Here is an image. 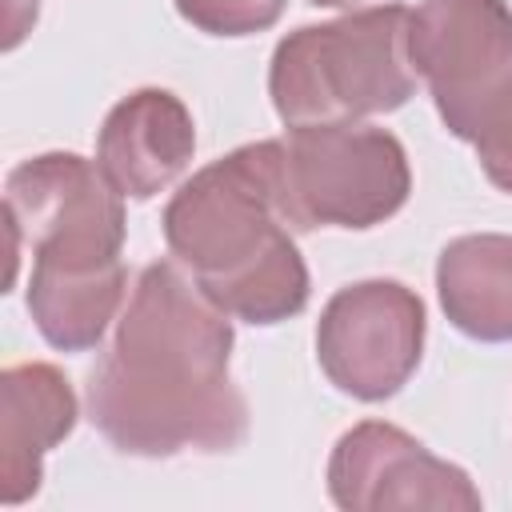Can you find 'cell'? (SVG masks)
<instances>
[{"mask_svg": "<svg viewBox=\"0 0 512 512\" xmlns=\"http://www.w3.org/2000/svg\"><path fill=\"white\" fill-rule=\"evenodd\" d=\"M408 56L452 136H468L480 108L512 84L508 0H420L408 16Z\"/></svg>", "mask_w": 512, "mask_h": 512, "instance_id": "7", "label": "cell"}, {"mask_svg": "<svg viewBox=\"0 0 512 512\" xmlns=\"http://www.w3.org/2000/svg\"><path fill=\"white\" fill-rule=\"evenodd\" d=\"M412 192L408 152L388 128L304 124L284 136V208L296 232L372 228Z\"/></svg>", "mask_w": 512, "mask_h": 512, "instance_id": "5", "label": "cell"}, {"mask_svg": "<svg viewBox=\"0 0 512 512\" xmlns=\"http://www.w3.org/2000/svg\"><path fill=\"white\" fill-rule=\"evenodd\" d=\"M408 8L376 4L288 32L268 64V96L288 128L356 124L396 112L416 92Z\"/></svg>", "mask_w": 512, "mask_h": 512, "instance_id": "3", "label": "cell"}, {"mask_svg": "<svg viewBox=\"0 0 512 512\" xmlns=\"http://www.w3.org/2000/svg\"><path fill=\"white\" fill-rule=\"evenodd\" d=\"M288 0H176V12L208 36H252L284 16Z\"/></svg>", "mask_w": 512, "mask_h": 512, "instance_id": "14", "label": "cell"}, {"mask_svg": "<svg viewBox=\"0 0 512 512\" xmlns=\"http://www.w3.org/2000/svg\"><path fill=\"white\" fill-rule=\"evenodd\" d=\"M76 392L60 368L44 360L0 372V496L8 508L36 496L44 452L76 428Z\"/></svg>", "mask_w": 512, "mask_h": 512, "instance_id": "10", "label": "cell"}, {"mask_svg": "<svg viewBox=\"0 0 512 512\" xmlns=\"http://www.w3.org/2000/svg\"><path fill=\"white\" fill-rule=\"evenodd\" d=\"M472 148H476V160L484 168V176L512 196V84H504L484 108L480 116L472 120L468 136H464Z\"/></svg>", "mask_w": 512, "mask_h": 512, "instance_id": "13", "label": "cell"}, {"mask_svg": "<svg viewBox=\"0 0 512 512\" xmlns=\"http://www.w3.org/2000/svg\"><path fill=\"white\" fill-rule=\"evenodd\" d=\"M196 152V124L168 88H136L104 116L96 136V164L120 196L152 200L164 192Z\"/></svg>", "mask_w": 512, "mask_h": 512, "instance_id": "9", "label": "cell"}, {"mask_svg": "<svg viewBox=\"0 0 512 512\" xmlns=\"http://www.w3.org/2000/svg\"><path fill=\"white\" fill-rule=\"evenodd\" d=\"M440 308L472 340H512V236L472 232L444 244L436 260Z\"/></svg>", "mask_w": 512, "mask_h": 512, "instance_id": "11", "label": "cell"}, {"mask_svg": "<svg viewBox=\"0 0 512 512\" xmlns=\"http://www.w3.org/2000/svg\"><path fill=\"white\" fill-rule=\"evenodd\" d=\"M4 216L12 268L20 248L32 252L28 276H88L124 264V196L76 152L16 164L4 180Z\"/></svg>", "mask_w": 512, "mask_h": 512, "instance_id": "4", "label": "cell"}, {"mask_svg": "<svg viewBox=\"0 0 512 512\" xmlns=\"http://www.w3.org/2000/svg\"><path fill=\"white\" fill-rule=\"evenodd\" d=\"M284 208V140L240 144L200 168L164 208L176 264L212 304L248 324H280L308 304V268Z\"/></svg>", "mask_w": 512, "mask_h": 512, "instance_id": "2", "label": "cell"}, {"mask_svg": "<svg viewBox=\"0 0 512 512\" xmlns=\"http://www.w3.org/2000/svg\"><path fill=\"white\" fill-rule=\"evenodd\" d=\"M328 496L348 512L480 508V492L464 468L432 456L416 436L384 420H360L336 440L328 456Z\"/></svg>", "mask_w": 512, "mask_h": 512, "instance_id": "8", "label": "cell"}, {"mask_svg": "<svg viewBox=\"0 0 512 512\" xmlns=\"http://www.w3.org/2000/svg\"><path fill=\"white\" fill-rule=\"evenodd\" d=\"M128 272L108 268L92 276H28V316L36 332L60 352H88L104 340L124 304Z\"/></svg>", "mask_w": 512, "mask_h": 512, "instance_id": "12", "label": "cell"}, {"mask_svg": "<svg viewBox=\"0 0 512 512\" xmlns=\"http://www.w3.org/2000/svg\"><path fill=\"white\" fill-rule=\"evenodd\" d=\"M424 300L400 280H356L320 312L316 360L324 376L356 400L396 396L424 352Z\"/></svg>", "mask_w": 512, "mask_h": 512, "instance_id": "6", "label": "cell"}, {"mask_svg": "<svg viewBox=\"0 0 512 512\" xmlns=\"http://www.w3.org/2000/svg\"><path fill=\"white\" fill-rule=\"evenodd\" d=\"M228 360V312L172 260H156L136 276L116 336L88 372V420L124 456L232 452L248 436V400Z\"/></svg>", "mask_w": 512, "mask_h": 512, "instance_id": "1", "label": "cell"}, {"mask_svg": "<svg viewBox=\"0 0 512 512\" xmlns=\"http://www.w3.org/2000/svg\"><path fill=\"white\" fill-rule=\"evenodd\" d=\"M308 4H316V8H340V4H352V0H308Z\"/></svg>", "mask_w": 512, "mask_h": 512, "instance_id": "15", "label": "cell"}]
</instances>
